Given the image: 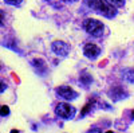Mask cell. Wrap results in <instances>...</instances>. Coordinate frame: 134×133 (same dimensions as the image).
<instances>
[{
  "label": "cell",
  "mask_w": 134,
  "mask_h": 133,
  "mask_svg": "<svg viewBox=\"0 0 134 133\" xmlns=\"http://www.w3.org/2000/svg\"><path fill=\"white\" fill-rule=\"evenodd\" d=\"M93 9L95 11V12H98L99 15H103V16H106V18H109V19L114 18V16L117 15L115 7H113L111 4H109L106 0H98Z\"/></svg>",
  "instance_id": "cell-1"
},
{
  "label": "cell",
  "mask_w": 134,
  "mask_h": 133,
  "mask_svg": "<svg viewBox=\"0 0 134 133\" xmlns=\"http://www.w3.org/2000/svg\"><path fill=\"white\" fill-rule=\"evenodd\" d=\"M103 24L102 22H99L97 19H86L85 20V30L88 32L90 35L95 36V38H99L102 36L103 34Z\"/></svg>",
  "instance_id": "cell-2"
},
{
  "label": "cell",
  "mask_w": 134,
  "mask_h": 133,
  "mask_svg": "<svg viewBox=\"0 0 134 133\" xmlns=\"http://www.w3.org/2000/svg\"><path fill=\"white\" fill-rule=\"evenodd\" d=\"M55 113H57V116H59L60 118L71 120L75 116V108L71 106L70 104L60 102V104L57 105V108H55Z\"/></svg>",
  "instance_id": "cell-3"
},
{
  "label": "cell",
  "mask_w": 134,
  "mask_h": 133,
  "mask_svg": "<svg viewBox=\"0 0 134 133\" xmlns=\"http://www.w3.org/2000/svg\"><path fill=\"white\" fill-rule=\"evenodd\" d=\"M55 92H57V94H58L60 98L67 99V101H72V99H75V98L78 97V93L74 92L72 89L69 87V86H59Z\"/></svg>",
  "instance_id": "cell-4"
},
{
  "label": "cell",
  "mask_w": 134,
  "mask_h": 133,
  "mask_svg": "<svg viewBox=\"0 0 134 133\" xmlns=\"http://www.w3.org/2000/svg\"><path fill=\"white\" fill-rule=\"evenodd\" d=\"M52 51L57 54V55H60V57H66L70 51V47L69 44L62 42V40H57L52 43Z\"/></svg>",
  "instance_id": "cell-5"
},
{
  "label": "cell",
  "mask_w": 134,
  "mask_h": 133,
  "mask_svg": "<svg viewBox=\"0 0 134 133\" xmlns=\"http://www.w3.org/2000/svg\"><path fill=\"white\" fill-rule=\"evenodd\" d=\"M83 54L86 55L88 59H95V58L99 57L100 49L97 46V44H94V43H88V44H86L85 49H83Z\"/></svg>",
  "instance_id": "cell-6"
},
{
  "label": "cell",
  "mask_w": 134,
  "mask_h": 133,
  "mask_svg": "<svg viewBox=\"0 0 134 133\" xmlns=\"http://www.w3.org/2000/svg\"><path fill=\"white\" fill-rule=\"evenodd\" d=\"M110 95H111V98L114 99V101H118V99H122V98H126V92L122 89L121 86H117V87H114L113 90H110V93H109Z\"/></svg>",
  "instance_id": "cell-7"
},
{
  "label": "cell",
  "mask_w": 134,
  "mask_h": 133,
  "mask_svg": "<svg viewBox=\"0 0 134 133\" xmlns=\"http://www.w3.org/2000/svg\"><path fill=\"white\" fill-rule=\"evenodd\" d=\"M122 77L130 83H134V70L133 69H127V70H124L122 73Z\"/></svg>",
  "instance_id": "cell-8"
},
{
  "label": "cell",
  "mask_w": 134,
  "mask_h": 133,
  "mask_svg": "<svg viewBox=\"0 0 134 133\" xmlns=\"http://www.w3.org/2000/svg\"><path fill=\"white\" fill-rule=\"evenodd\" d=\"M106 2L115 8H121V7L125 6V0H106Z\"/></svg>",
  "instance_id": "cell-9"
},
{
  "label": "cell",
  "mask_w": 134,
  "mask_h": 133,
  "mask_svg": "<svg viewBox=\"0 0 134 133\" xmlns=\"http://www.w3.org/2000/svg\"><path fill=\"white\" fill-rule=\"evenodd\" d=\"M0 114L4 116V117H5V116H8V114H9V108H8V106H5V105H4V106H2V108H0Z\"/></svg>",
  "instance_id": "cell-10"
},
{
  "label": "cell",
  "mask_w": 134,
  "mask_h": 133,
  "mask_svg": "<svg viewBox=\"0 0 134 133\" xmlns=\"http://www.w3.org/2000/svg\"><path fill=\"white\" fill-rule=\"evenodd\" d=\"M91 108H93V104H87V105L83 108V110H82V113H81V114H82V116H86V114L91 110Z\"/></svg>",
  "instance_id": "cell-11"
},
{
  "label": "cell",
  "mask_w": 134,
  "mask_h": 133,
  "mask_svg": "<svg viewBox=\"0 0 134 133\" xmlns=\"http://www.w3.org/2000/svg\"><path fill=\"white\" fill-rule=\"evenodd\" d=\"M32 63H34V66H35V67H43V69H44V62H43L42 59H35Z\"/></svg>",
  "instance_id": "cell-12"
},
{
  "label": "cell",
  "mask_w": 134,
  "mask_h": 133,
  "mask_svg": "<svg viewBox=\"0 0 134 133\" xmlns=\"http://www.w3.org/2000/svg\"><path fill=\"white\" fill-rule=\"evenodd\" d=\"M97 2H98V0H85L86 6H87V7H90V8H94V6L97 4Z\"/></svg>",
  "instance_id": "cell-13"
},
{
  "label": "cell",
  "mask_w": 134,
  "mask_h": 133,
  "mask_svg": "<svg viewBox=\"0 0 134 133\" xmlns=\"http://www.w3.org/2000/svg\"><path fill=\"white\" fill-rule=\"evenodd\" d=\"M7 4H11V6H18L21 3V0H4Z\"/></svg>",
  "instance_id": "cell-14"
},
{
  "label": "cell",
  "mask_w": 134,
  "mask_h": 133,
  "mask_svg": "<svg viewBox=\"0 0 134 133\" xmlns=\"http://www.w3.org/2000/svg\"><path fill=\"white\" fill-rule=\"evenodd\" d=\"M5 87H7V85H5L2 79H0V93H3V92L5 90Z\"/></svg>",
  "instance_id": "cell-15"
},
{
  "label": "cell",
  "mask_w": 134,
  "mask_h": 133,
  "mask_svg": "<svg viewBox=\"0 0 134 133\" xmlns=\"http://www.w3.org/2000/svg\"><path fill=\"white\" fill-rule=\"evenodd\" d=\"M4 24V12L3 11H0V26Z\"/></svg>",
  "instance_id": "cell-16"
},
{
  "label": "cell",
  "mask_w": 134,
  "mask_h": 133,
  "mask_svg": "<svg viewBox=\"0 0 134 133\" xmlns=\"http://www.w3.org/2000/svg\"><path fill=\"white\" fill-rule=\"evenodd\" d=\"M82 81L85 82V85H87V83H88V82H90L91 79H90V78H88V77H82Z\"/></svg>",
  "instance_id": "cell-17"
},
{
  "label": "cell",
  "mask_w": 134,
  "mask_h": 133,
  "mask_svg": "<svg viewBox=\"0 0 134 133\" xmlns=\"http://www.w3.org/2000/svg\"><path fill=\"white\" fill-rule=\"evenodd\" d=\"M87 133H102V132H100V129H97V128H95V129H91V130H88Z\"/></svg>",
  "instance_id": "cell-18"
},
{
  "label": "cell",
  "mask_w": 134,
  "mask_h": 133,
  "mask_svg": "<svg viewBox=\"0 0 134 133\" xmlns=\"http://www.w3.org/2000/svg\"><path fill=\"white\" fill-rule=\"evenodd\" d=\"M11 133H19V130H16V129H14V130H11Z\"/></svg>",
  "instance_id": "cell-19"
},
{
  "label": "cell",
  "mask_w": 134,
  "mask_h": 133,
  "mask_svg": "<svg viewBox=\"0 0 134 133\" xmlns=\"http://www.w3.org/2000/svg\"><path fill=\"white\" fill-rule=\"evenodd\" d=\"M64 2H76V0H64Z\"/></svg>",
  "instance_id": "cell-20"
},
{
  "label": "cell",
  "mask_w": 134,
  "mask_h": 133,
  "mask_svg": "<svg viewBox=\"0 0 134 133\" xmlns=\"http://www.w3.org/2000/svg\"><path fill=\"white\" fill-rule=\"evenodd\" d=\"M106 133H114V132H110V130H109V132H106Z\"/></svg>",
  "instance_id": "cell-21"
},
{
  "label": "cell",
  "mask_w": 134,
  "mask_h": 133,
  "mask_svg": "<svg viewBox=\"0 0 134 133\" xmlns=\"http://www.w3.org/2000/svg\"><path fill=\"white\" fill-rule=\"evenodd\" d=\"M0 108H2V106H0Z\"/></svg>",
  "instance_id": "cell-22"
}]
</instances>
